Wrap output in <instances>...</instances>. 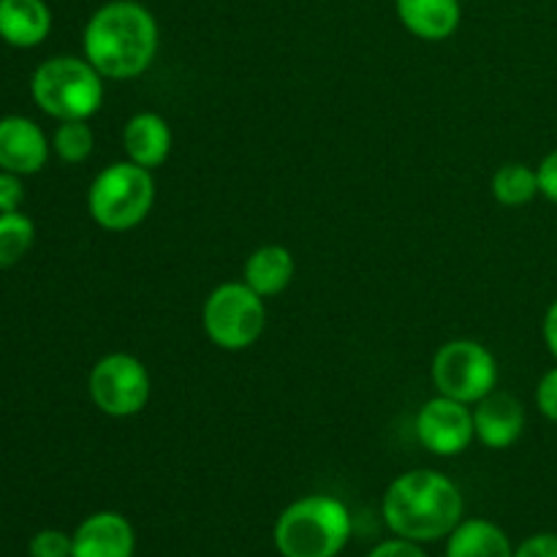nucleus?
I'll use <instances>...</instances> for the list:
<instances>
[{
  "label": "nucleus",
  "instance_id": "f257e3e1",
  "mask_svg": "<svg viewBox=\"0 0 557 557\" xmlns=\"http://www.w3.org/2000/svg\"><path fill=\"white\" fill-rule=\"evenodd\" d=\"M158 22L136 0L103 3L82 33L85 58L103 79H134L158 54Z\"/></svg>",
  "mask_w": 557,
  "mask_h": 557
},
{
  "label": "nucleus",
  "instance_id": "f03ea898",
  "mask_svg": "<svg viewBox=\"0 0 557 557\" xmlns=\"http://www.w3.org/2000/svg\"><path fill=\"white\" fill-rule=\"evenodd\" d=\"M384 520L408 542H435L462 522V495L444 473L428 468L408 471L386 490Z\"/></svg>",
  "mask_w": 557,
  "mask_h": 557
},
{
  "label": "nucleus",
  "instance_id": "7ed1b4c3",
  "mask_svg": "<svg viewBox=\"0 0 557 557\" xmlns=\"http://www.w3.org/2000/svg\"><path fill=\"white\" fill-rule=\"evenodd\" d=\"M348 539L351 515L332 495L294 500L275 522V547L283 557H337Z\"/></svg>",
  "mask_w": 557,
  "mask_h": 557
},
{
  "label": "nucleus",
  "instance_id": "20e7f679",
  "mask_svg": "<svg viewBox=\"0 0 557 557\" xmlns=\"http://www.w3.org/2000/svg\"><path fill=\"white\" fill-rule=\"evenodd\" d=\"M33 101L54 120H87L103 103V76L87 58H49L30 79Z\"/></svg>",
  "mask_w": 557,
  "mask_h": 557
},
{
  "label": "nucleus",
  "instance_id": "39448f33",
  "mask_svg": "<svg viewBox=\"0 0 557 557\" xmlns=\"http://www.w3.org/2000/svg\"><path fill=\"white\" fill-rule=\"evenodd\" d=\"M156 201V180L150 169L134 161H117L98 172L87 190V210L107 232H128L139 226Z\"/></svg>",
  "mask_w": 557,
  "mask_h": 557
},
{
  "label": "nucleus",
  "instance_id": "423d86ee",
  "mask_svg": "<svg viewBox=\"0 0 557 557\" xmlns=\"http://www.w3.org/2000/svg\"><path fill=\"white\" fill-rule=\"evenodd\" d=\"M207 337L223 351H245L261 337L267 324L264 297L248 283H223L207 297L201 310Z\"/></svg>",
  "mask_w": 557,
  "mask_h": 557
},
{
  "label": "nucleus",
  "instance_id": "0eeeda50",
  "mask_svg": "<svg viewBox=\"0 0 557 557\" xmlns=\"http://www.w3.org/2000/svg\"><path fill=\"white\" fill-rule=\"evenodd\" d=\"M433 381L438 395L466 406L487 397L498 384L495 357L476 341H451L438 348L433 359Z\"/></svg>",
  "mask_w": 557,
  "mask_h": 557
},
{
  "label": "nucleus",
  "instance_id": "6e6552de",
  "mask_svg": "<svg viewBox=\"0 0 557 557\" xmlns=\"http://www.w3.org/2000/svg\"><path fill=\"white\" fill-rule=\"evenodd\" d=\"M90 397L107 417H136L150 400V373L131 354H107L90 373Z\"/></svg>",
  "mask_w": 557,
  "mask_h": 557
},
{
  "label": "nucleus",
  "instance_id": "1a4fd4ad",
  "mask_svg": "<svg viewBox=\"0 0 557 557\" xmlns=\"http://www.w3.org/2000/svg\"><path fill=\"white\" fill-rule=\"evenodd\" d=\"M417 438L428 451L438 457H455L476 438L473 411L460 400L438 395L424 403L417 413Z\"/></svg>",
  "mask_w": 557,
  "mask_h": 557
},
{
  "label": "nucleus",
  "instance_id": "9d476101",
  "mask_svg": "<svg viewBox=\"0 0 557 557\" xmlns=\"http://www.w3.org/2000/svg\"><path fill=\"white\" fill-rule=\"evenodd\" d=\"M49 158V141L33 120L11 114L0 120V169L14 174L41 172Z\"/></svg>",
  "mask_w": 557,
  "mask_h": 557
},
{
  "label": "nucleus",
  "instance_id": "9b49d317",
  "mask_svg": "<svg viewBox=\"0 0 557 557\" xmlns=\"http://www.w3.org/2000/svg\"><path fill=\"white\" fill-rule=\"evenodd\" d=\"M71 539V557H134L136 549L134 528L117 511H98L87 517Z\"/></svg>",
  "mask_w": 557,
  "mask_h": 557
},
{
  "label": "nucleus",
  "instance_id": "f8f14e48",
  "mask_svg": "<svg viewBox=\"0 0 557 557\" xmlns=\"http://www.w3.org/2000/svg\"><path fill=\"white\" fill-rule=\"evenodd\" d=\"M473 428L487 449H509L525 430V408L517 397L493 389L476 403Z\"/></svg>",
  "mask_w": 557,
  "mask_h": 557
},
{
  "label": "nucleus",
  "instance_id": "ddd939ff",
  "mask_svg": "<svg viewBox=\"0 0 557 557\" xmlns=\"http://www.w3.org/2000/svg\"><path fill=\"white\" fill-rule=\"evenodd\" d=\"M403 27L422 41H444L460 27V0H395Z\"/></svg>",
  "mask_w": 557,
  "mask_h": 557
},
{
  "label": "nucleus",
  "instance_id": "4468645a",
  "mask_svg": "<svg viewBox=\"0 0 557 557\" xmlns=\"http://www.w3.org/2000/svg\"><path fill=\"white\" fill-rule=\"evenodd\" d=\"M123 150L128 161L145 169L161 166L172 152V128L166 120L156 112H141L125 123Z\"/></svg>",
  "mask_w": 557,
  "mask_h": 557
},
{
  "label": "nucleus",
  "instance_id": "2eb2a0df",
  "mask_svg": "<svg viewBox=\"0 0 557 557\" xmlns=\"http://www.w3.org/2000/svg\"><path fill=\"white\" fill-rule=\"evenodd\" d=\"M52 30V11L44 0H0V38L11 47H38Z\"/></svg>",
  "mask_w": 557,
  "mask_h": 557
},
{
  "label": "nucleus",
  "instance_id": "dca6fc26",
  "mask_svg": "<svg viewBox=\"0 0 557 557\" xmlns=\"http://www.w3.org/2000/svg\"><path fill=\"white\" fill-rule=\"evenodd\" d=\"M294 256L281 245H264V248L253 250L245 261V283L253 288L259 297H275V294L286 292L292 283Z\"/></svg>",
  "mask_w": 557,
  "mask_h": 557
},
{
  "label": "nucleus",
  "instance_id": "f3484780",
  "mask_svg": "<svg viewBox=\"0 0 557 557\" xmlns=\"http://www.w3.org/2000/svg\"><path fill=\"white\" fill-rule=\"evenodd\" d=\"M446 557H515V549L495 522L466 520L449 533Z\"/></svg>",
  "mask_w": 557,
  "mask_h": 557
},
{
  "label": "nucleus",
  "instance_id": "a211bd4d",
  "mask_svg": "<svg viewBox=\"0 0 557 557\" xmlns=\"http://www.w3.org/2000/svg\"><path fill=\"white\" fill-rule=\"evenodd\" d=\"M539 194L536 169L525 163H506L493 177V196L506 207L528 205Z\"/></svg>",
  "mask_w": 557,
  "mask_h": 557
},
{
  "label": "nucleus",
  "instance_id": "6ab92c4d",
  "mask_svg": "<svg viewBox=\"0 0 557 557\" xmlns=\"http://www.w3.org/2000/svg\"><path fill=\"white\" fill-rule=\"evenodd\" d=\"M36 239V226L22 212H0V267H14L25 259Z\"/></svg>",
  "mask_w": 557,
  "mask_h": 557
},
{
  "label": "nucleus",
  "instance_id": "aec40b11",
  "mask_svg": "<svg viewBox=\"0 0 557 557\" xmlns=\"http://www.w3.org/2000/svg\"><path fill=\"white\" fill-rule=\"evenodd\" d=\"M92 147H96V136L87 120H63L52 136V150L65 163H82L90 158Z\"/></svg>",
  "mask_w": 557,
  "mask_h": 557
},
{
  "label": "nucleus",
  "instance_id": "412c9836",
  "mask_svg": "<svg viewBox=\"0 0 557 557\" xmlns=\"http://www.w3.org/2000/svg\"><path fill=\"white\" fill-rule=\"evenodd\" d=\"M74 539L65 536L63 531H38L30 539V557H71Z\"/></svg>",
  "mask_w": 557,
  "mask_h": 557
},
{
  "label": "nucleus",
  "instance_id": "4be33fe9",
  "mask_svg": "<svg viewBox=\"0 0 557 557\" xmlns=\"http://www.w3.org/2000/svg\"><path fill=\"white\" fill-rule=\"evenodd\" d=\"M22 199H25V188H22L20 174L0 169V212H20Z\"/></svg>",
  "mask_w": 557,
  "mask_h": 557
},
{
  "label": "nucleus",
  "instance_id": "5701e85b",
  "mask_svg": "<svg viewBox=\"0 0 557 557\" xmlns=\"http://www.w3.org/2000/svg\"><path fill=\"white\" fill-rule=\"evenodd\" d=\"M536 406L549 422H557V368L544 373V379L536 386Z\"/></svg>",
  "mask_w": 557,
  "mask_h": 557
},
{
  "label": "nucleus",
  "instance_id": "b1692460",
  "mask_svg": "<svg viewBox=\"0 0 557 557\" xmlns=\"http://www.w3.org/2000/svg\"><path fill=\"white\" fill-rule=\"evenodd\" d=\"M536 177H539V194L544 199H549L553 205H557V150L544 156V161L539 163L536 169Z\"/></svg>",
  "mask_w": 557,
  "mask_h": 557
},
{
  "label": "nucleus",
  "instance_id": "393cba45",
  "mask_svg": "<svg viewBox=\"0 0 557 557\" xmlns=\"http://www.w3.org/2000/svg\"><path fill=\"white\" fill-rule=\"evenodd\" d=\"M515 557H557V536L555 533H539L522 542Z\"/></svg>",
  "mask_w": 557,
  "mask_h": 557
},
{
  "label": "nucleus",
  "instance_id": "a878e982",
  "mask_svg": "<svg viewBox=\"0 0 557 557\" xmlns=\"http://www.w3.org/2000/svg\"><path fill=\"white\" fill-rule=\"evenodd\" d=\"M368 557H428L422 549L417 547V542H408V539H392V542L379 544Z\"/></svg>",
  "mask_w": 557,
  "mask_h": 557
},
{
  "label": "nucleus",
  "instance_id": "bb28decb",
  "mask_svg": "<svg viewBox=\"0 0 557 557\" xmlns=\"http://www.w3.org/2000/svg\"><path fill=\"white\" fill-rule=\"evenodd\" d=\"M544 341H547V348L557 359V299L549 305L547 315H544Z\"/></svg>",
  "mask_w": 557,
  "mask_h": 557
}]
</instances>
